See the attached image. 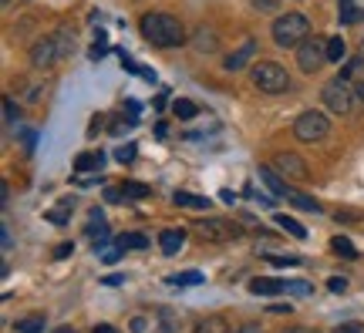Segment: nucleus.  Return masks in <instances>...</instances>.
I'll use <instances>...</instances> for the list:
<instances>
[{"label": "nucleus", "mask_w": 364, "mask_h": 333, "mask_svg": "<svg viewBox=\"0 0 364 333\" xmlns=\"http://www.w3.org/2000/svg\"><path fill=\"white\" fill-rule=\"evenodd\" d=\"M358 98L364 102V77H361V84H358Z\"/></svg>", "instance_id": "obj_46"}, {"label": "nucleus", "mask_w": 364, "mask_h": 333, "mask_svg": "<svg viewBox=\"0 0 364 333\" xmlns=\"http://www.w3.org/2000/svg\"><path fill=\"white\" fill-rule=\"evenodd\" d=\"M196 232L203 239H209V243H236L240 239V226L233 219H199Z\"/></svg>", "instance_id": "obj_6"}, {"label": "nucleus", "mask_w": 364, "mask_h": 333, "mask_svg": "<svg viewBox=\"0 0 364 333\" xmlns=\"http://www.w3.org/2000/svg\"><path fill=\"white\" fill-rule=\"evenodd\" d=\"M172 108H176V118H196V115H199V104L189 102V98H179Z\"/></svg>", "instance_id": "obj_26"}, {"label": "nucleus", "mask_w": 364, "mask_h": 333, "mask_svg": "<svg viewBox=\"0 0 364 333\" xmlns=\"http://www.w3.org/2000/svg\"><path fill=\"white\" fill-rule=\"evenodd\" d=\"M149 192H152V189L142 185V182H122V195H125V199H145Z\"/></svg>", "instance_id": "obj_23"}, {"label": "nucleus", "mask_w": 364, "mask_h": 333, "mask_svg": "<svg viewBox=\"0 0 364 333\" xmlns=\"http://www.w3.org/2000/svg\"><path fill=\"white\" fill-rule=\"evenodd\" d=\"M102 129H105V115H95L91 118V125H88V138H98Z\"/></svg>", "instance_id": "obj_34"}, {"label": "nucleus", "mask_w": 364, "mask_h": 333, "mask_svg": "<svg viewBox=\"0 0 364 333\" xmlns=\"http://www.w3.org/2000/svg\"><path fill=\"white\" fill-rule=\"evenodd\" d=\"M105 168V152H81L75 158V172L85 175V172H102Z\"/></svg>", "instance_id": "obj_12"}, {"label": "nucleus", "mask_w": 364, "mask_h": 333, "mask_svg": "<svg viewBox=\"0 0 364 333\" xmlns=\"http://www.w3.org/2000/svg\"><path fill=\"white\" fill-rule=\"evenodd\" d=\"M17 333H44V317H41V313H31L24 320H17Z\"/></svg>", "instance_id": "obj_21"}, {"label": "nucleus", "mask_w": 364, "mask_h": 333, "mask_svg": "<svg viewBox=\"0 0 364 333\" xmlns=\"http://www.w3.org/2000/svg\"><path fill=\"white\" fill-rule=\"evenodd\" d=\"M125 108H129V118H132V121H135V118H139V111H142V104L135 102V98H129V102H125Z\"/></svg>", "instance_id": "obj_37"}, {"label": "nucleus", "mask_w": 364, "mask_h": 333, "mask_svg": "<svg viewBox=\"0 0 364 333\" xmlns=\"http://www.w3.org/2000/svg\"><path fill=\"white\" fill-rule=\"evenodd\" d=\"M135 152H139L135 145H122V148L115 152V158H118V162H135Z\"/></svg>", "instance_id": "obj_33"}, {"label": "nucleus", "mask_w": 364, "mask_h": 333, "mask_svg": "<svg viewBox=\"0 0 364 333\" xmlns=\"http://www.w3.org/2000/svg\"><path fill=\"white\" fill-rule=\"evenodd\" d=\"M91 333H118V330H115V327H108V323H102V327H95Z\"/></svg>", "instance_id": "obj_44"}, {"label": "nucleus", "mask_w": 364, "mask_h": 333, "mask_svg": "<svg viewBox=\"0 0 364 333\" xmlns=\"http://www.w3.org/2000/svg\"><path fill=\"white\" fill-rule=\"evenodd\" d=\"M338 13H341V24L344 27H354L364 21V11L354 4V0H338Z\"/></svg>", "instance_id": "obj_14"}, {"label": "nucleus", "mask_w": 364, "mask_h": 333, "mask_svg": "<svg viewBox=\"0 0 364 333\" xmlns=\"http://www.w3.org/2000/svg\"><path fill=\"white\" fill-rule=\"evenodd\" d=\"M71 249H75V246H71V243H61V246H58V249H54V259H65V256H71Z\"/></svg>", "instance_id": "obj_40"}, {"label": "nucleus", "mask_w": 364, "mask_h": 333, "mask_svg": "<svg viewBox=\"0 0 364 333\" xmlns=\"http://www.w3.org/2000/svg\"><path fill=\"white\" fill-rule=\"evenodd\" d=\"M193 333H230V323L223 317H206V320H199V327Z\"/></svg>", "instance_id": "obj_20"}, {"label": "nucleus", "mask_w": 364, "mask_h": 333, "mask_svg": "<svg viewBox=\"0 0 364 333\" xmlns=\"http://www.w3.org/2000/svg\"><path fill=\"white\" fill-rule=\"evenodd\" d=\"M334 219H338V222H354V212H348V209H344V212H334Z\"/></svg>", "instance_id": "obj_43"}, {"label": "nucleus", "mask_w": 364, "mask_h": 333, "mask_svg": "<svg viewBox=\"0 0 364 333\" xmlns=\"http://www.w3.org/2000/svg\"><path fill=\"white\" fill-rule=\"evenodd\" d=\"M270 313H280V317H290V313H294V307H290V303H273V307H270Z\"/></svg>", "instance_id": "obj_38"}, {"label": "nucleus", "mask_w": 364, "mask_h": 333, "mask_svg": "<svg viewBox=\"0 0 364 333\" xmlns=\"http://www.w3.org/2000/svg\"><path fill=\"white\" fill-rule=\"evenodd\" d=\"M334 333H364V327L361 323H344V327H338Z\"/></svg>", "instance_id": "obj_41"}, {"label": "nucleus", "mask_w": 364, "mask_h": 333, "mask_svg": "<svg viewBox=\"0 0 364 333\" xmlns=\"http://www.w3.org/2000/svg\"><path fill=\"white\" fill-rule=\"evenodd\" d=\"M253 7H257V11H263V13H270V11H277V7H280V0H253Z\"/></svg>", "instance_id": "obj_36"}, {"label": "nucleus", "mask_w": 364, "mask_h": 333, "mask_svg": "<svg viewBox=\"0 0 364 333\" xmlns=\"http://www.w3.org/2000/svg\"><path fill=\"white\" fill-rule=\"evenodd\" d=\"M307 38H311V24L304 13H284L273 21V40L280 48H300Z\"/></svg>", "instance_id": "obj_3"}, {"label": "nucleus", "mask_w": 364, "mask_h": 333, "mask_svg": "<svg viewBox=\"0 0 364 333\" xmlns=\"http://www.w3.org/2000/svg\"><path fill=\"white\" fill-rule=\"evenodd\" d=\"M250 77H253V84H257L263 94H284V91L290 88V75H287L277 61H257L253 71H250Z\"/></svg>", "instance_id": "obj_5"}, {"label": "nucleus", "mask_w": 364, "mask_h": 333, "mask_svg": "<svg viewBox=\"0 0 364 333\" xmlns=\"http://www.w3.org/2000/svg\"><path fill=\"white\" fill-rule=\"evenodd\" d=\"M250 293H257V296L287 293V283H284V280H270V276H257V280L250 283Z\"/></svg>", "instance_id": "obj_10"}, {"label": "nucleus", "mask_w": 364, "mask_h": 333, "mask_svg": "<svg viewBox=\"0 0 364 333\" xmlns=\"http://www.w3.org/2000/svg\"><path fill=\"white\" fill-rule=\"evenodd\" d=\"M287 202L294 205V209H300V212H314V216H317V212H321V205L314 202L311 195H300V192H287Z\"/></svg>", "instance_id": "obj_17"}, {"label": "nucleus", "mask_w": 364, "mask_h": 333, "mask_svg": "<svg viewBox=\"0 0 364 333\" xmlns=\"http://www.w3.org/2000/svg\"><path fill=\"white\" fill-rule=\"evenodd\" d=\"M260 182L270 189L273 195H287V192H290V189L284 185V179L277 175V168H270V165H260Z\"/></svg>", "instance_id": "obj_15"}, {"label": "nucleus", "mask_w": 364, "mask_h": 333, "mask_svg": "<svg viewBox=\"0 0 364 333\" xmlns=\"http://www.w3.org/2000/svg\"><path fill=\"white\" fill-rule=\"evenodd\" d=\"M253 54H257V40H247V44H243L240 51H236V54H230V58L223 61V67H226V71H240V67L247 65V61H250V58H253Z\"/></svg>", "instance_id": "obj_13"}, {"label": "nucleus", "mask_w": 364, "mask_h": 333, "mask_svg": "<svg viewBox=\"0 0 364 333\" xmlns=\"http://www.w3.org/2000/svg\"><path fill=\"white\" fill-rule=\"evenodd\" d=\"M75 48V38L68 34V31H58L51 38H41L34 48H31V65L34 67H51L58 61H65L68 54Z\"/></svg>", "instance_id": "obj_2"}, {"label": "nucleus", "mask_w": 364, "mask_h": 333, "mask_svg": "<svg viewBox=\"0 0 364 333\" xmlns=\"http://www.w3.org/2000/svg\"><path fill=\"white\" fill-rule=\"evenodd\" d=\"M287 290H290V293H297V296H311L314 293V283H307V280H287Z\"/></svg>", "instance_id": "obj_30"}, {"label": "nucleus", "mask_w": 364, "mask_h": 333, "mask_svg": "<svg viewBox=\"0 0 364 333\" xmlns=\"http://www.w3.org/2000/svg\"><path fill=\"white\" fill-rule=\"evenodd\" d=\"M142 38L152 48H179V44H186V27H182L179 17L156 11L142 17Z\"/></svg>", "instance_id": "obj_1"}, {"label": "nucleus", "mask_w": 364, "mask_h": 333, "mask_svg": "<svg viewBox=\"0 0 364 333\" xmlns=\"http://www.w3.org/2000/svg\"><path fill=\"white\" fill-rule=\"evenodd\" d=\"M0 4H4V7H7V4H11V0H0Z\"/></svg>", "instance_id": "obj_48"}, {"label": "nucleus", "mask_w": 364, "mask_h": 333, "mask_svg": "<svg viewBox=\"0 0 364 333\" xmlns=\"http://www.w3.org/2000/svg\"><path fill=\"white\" fill-rule=\"evenodd\" d=\"M122 249H149V239H145L142 232H122L115 239Z\"/></svg>", "instance_id": "obj_19"}, {"label": "nucleus", "mask_w": 364, "mask_h": 333, "mask_svg": "<svg viewBox=\"0 0 364 333\" xmlns=\"http://www.w3.org/2000/svg\"><path fill=\"white\" fill-rule=\"evenodd\" d=\"M263 259H267V263H273V266H297V263H300L297 256H273V253H263Z\"/></svg>", "instance_id": "obj_32"}, {"label": "nucleus", "mask_w": 364, "mask_h": 333, "mask_svg": "<svg viewBox=\"0 0 364 333\" xmlns=\"http://www.w3.org/2000/svg\"><path fill=\"white\" fill-rule=\"evenodd\" d=\"M327 290H331V293H344V290H348V280H344V276H331V280H327Z\"/></svg>", "instance_id": "obj_35"}, {"label": "nucleus", "mask_w": 364, "mask_h": 333, "mask_svg": "<svg viewBox=\"0 0 364 333\" xmlns=\"http://www.w3.org/2000/svg\"><path fill=\"white\" fill-rule=\"evenodd\" d=\"M176 205H186V209H209V199L206 195H193V192H176L172 195Z\"/></svg>", "instance_id": "obj_16"}, {"label": "nucleus", "mask_w": 364, "mask_h": 333, "mask_svg": "<svg viewBox=\"0 0 364 333\" xmlns=\"http://www.w3.org/2000/svg\"><path fill=\"white\" fill-rule=\"evenodd\" d=\"M327 131H331V121H327V115H321V111H304V115H297V121H294V135H297L300 141H324Z\"/></svg>", "instance_id": "obj_7"}, {"label": "nucleus", "mask_w": 364, "mask_h": 333, "mask_svg": "<svg viewBox=\"0 0 364 333\" xmlns=\"http://www.w3.org/2000/svg\"><path fill=\"white\" fill-rule=\"evenodd\" d=\"M182 246H186V232L182 229H166L162 236H159V249H162L166 256H176Z\"/></svg>", "instance_id": "obj_11"}, {"label": "nucleus", "mask_w": 364, "mask_h": 333, "mask_svg": "<svg viewBox=\"0 0 364 333\" xmlns=\"http://www.w3.org/2000/svg\"><path fill=\"white\" fill-rule=\"evenodd\" d=\"M327 61V40L324 38H307L304 44L297 48V65L304 75H314V71H321Z\"/></svg>", "instance_id": "obj_8"}, {"label": "nucleus", "mask_w": 364, "mask_h": 333, "mask_svg": "<svg viewBox=\"0 0 364 333\" xmlns=\"http://www.w3.org/2000/svg\"><path fill=\"white\" fill-rule=\"evenodd\" d=\"M236 333H263V330H260V323H243Z\"/></svg>", "instance_id": "obj_42"}, {"label": "nucleus", "mask_w": 364, "mask_h": 333, "mask_svg": "<svg viewBox=\"0 0 364 333\" xmlns=\"http://www.w3.org/2000/svg\"><path fill=\"white\" fill-rule=\"evenodd\" d=\"M273 168H277L280 175H287V179H307V165H304V158L294 152H280L273 158Z\"/></svg>", "instance_id": "obj_9"}, {"label": "nucleus", "mask_w": 364, "mask_h": 333, "mask_svg": "<svg viewBox=\"0 0 364 333\" xmlns=\"http://www.w3.org/2000/svg\"><path fill=\"white\" fill-rule=\"evenodd\" d=\"M344 58H348V44H344V38L327 40V61H344Z\"/></svg>", "instance_id": "obj_22"}, {"label": "nucleus", "mask_w": 364, "mask_h": 333, "mask_svg": "<svg viewBox=\"0 0 364 333\" xmlns=\"http://www.w3.org/2000/svg\"><path fill=\"white\" fill-rule=\"evenodd\" d=\"M213 51V48H216V34H213V31H206V27H203V31H199V34H196V51Z\"/></svg>", "instance_id": "obj_27"}, {"label": "nucleus", "mask_w": 364, "mask_h": 333, "mask_svg": "<svg viewBox=\"0 0 364 333\" xmlns=\"http://www.w3.org/2000/svg\"><path fill=\"white\" fill-rule=\"evenodd\" d=\"M169 286H196V283H203V273H176V276H169Z\"/></svg>", "instance_id": "obj_25"}, {"label": "nucleus", "mask_w": 364, "mask_h": 333, "mask_svg": "<svg viewBox=\"0 0 364 333\" xmlns=\"http://www.w3.org/2000/svg\"><path fill=\"white\" fill-rule=\"evenodd\" d=\"M284 333H317V330H311V327H290V330H284Z\"/></svg>", "instance_id": "obj_45"}, {"label": "nucleus", "mask_w": 364, "mask_h": 333, "mask_svg": "<svg viewBox=\"0 0 364 333\" xmlns=\"http://www.w3.org/2000/svg\"><path fill=\"white\" fill-rule=\"evenodd\" d=\"M331 249H334L338 256H348V259L358 256V249L351 246V239H344V236H334V239H331Z\"/></svg>", "instance_id": "obj_24"}, {"label": "nucleus", "mask_w": 364, "mask_h": 333, "mask_svg": "<svg viewBox=\"0 0 364 333\" xmlns=\"http://www.w3.org/2000/svg\"><path fill=\"white\" fill-rule=\"evenodd\" d=\"M341 75L348 77V81H351V77H364V58H351V61H348V67H344Z\"/></svg>", "instance_id": "obj_29"}, {"label": "nucleus", "mask_w": 364, "mask_h": 333, "mask_svg": "<svg viewBox=\"0 0 364 333\" xmlns=\"http://www.w3.org/2000/svg\"><path fill=\"white\" fill-rule=\"evenodd\" d=\"M4 118H7V129H14V121L21 118V111H17L14 98H4Z\"/></svg>", "instance_id": "obj_31"}, {"label": "nucleus", "mask_w": 364, "mask_h": 333, "mask_svg": "<svg viewBox=\"0 0 364 333\" xmlns=\"http://www.w3.org/2000/svg\"><path fill=\"white\" fill-rule=\"evenodd\" d=\"M105 54H108V51H105V44H102V40H95V48H91V61H102Z\"/></svg>", "instance_id": "obj_39"}, {"label": "nucleus", "mask_w": 364, "mask_h": 333, "mask_svg": "<svg viewBox=\"0 0 364 333\" xmlns=\"http://www.w3.org/2000/svg\"><path fill=\"white\" fill-rule=\"evenodd\" d=\"M65 209H71V199H61V205L48 212V219H51L54 226H65V222H68V212H65Z\"/></svg>", "instance_id": "obj_28"}, {"label": "nucleus", "mask_w": 364, "mask_h": 333, "mask_svg": "<svg viewBox=\"0 0 364 333\" xmlns=\"http://www.w3.org/2000/svg\"><path fill=\"white\" fill-rule=\"evenodd\" d=\"M54 333H75V330H71V327H58V330H54Z\"/></svg>", "instance_id": "obj_47"}, {"label": "nucleus", "mask_w": 364, "mask_h": 333, "mask_svg": "<svg viewBox=\"0 0 364 333\" xmlns=\"http://www.w3.org/2000/svg\"><path fill=\"white\" fill-rule=\"evenodd\" d=\"M273 222H277V226H280V229H284V232H290V236H297V239H304V236H307V229L300 226L297 219L284 216V212H277V216H273Z\"/></svg>", "instance_id": "obj_18"}, {"label": "nucleus", "mask_w": 364, "mask_h": 333, "mask_svg": "<svg viewBox=\"0 0 364 333\" xmlns=\"http://www.w3.org/2000/svg\"><path fill=\"white\" fill-rule=\"evenodd\" d=\"M354 98H358V88H351V81L344 75L331 77L324 84V91H321V102H324L327 111H334V115H351Z\"/></svg>", "instance_id": "obj_4"}]
</instances>
